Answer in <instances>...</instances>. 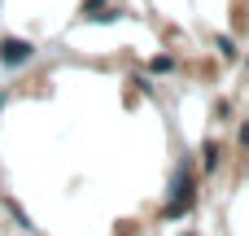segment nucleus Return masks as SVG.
<instances>
[{"mask_svg": "<svg viewBox=\"0 0 249 236\" xmlns=\"http://www.w3.org/2000/svg\"><path fill=\"white\" fill-rule=\"evenodd\" d=\"M26 57H31V44H26V39H4V44H0V61H4V66H22Z\"/></svg>", "mask_w": 249, "mask_h": 236, "instance_id": "nucleus-1", "label": "nucleus"}, {"mask_svg": "<svg viewBox=\"0 0 249 236\" xmlns=\"http://www.w3.org/2000/svg\"><path fill=\"white\" fill-rule=\"evenodd\" d=\"M241 140H245V145H249V123H245V131H241Z\"/></svg>", "mask_w": 249, "mask_h": 236, "instance_id": "nucleus-2", "label": "nucleus"}]
</instances>
